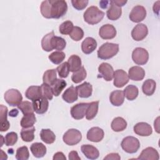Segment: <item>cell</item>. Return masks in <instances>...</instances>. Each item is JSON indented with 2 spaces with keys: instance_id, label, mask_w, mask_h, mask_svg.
<instances>
[{
  "instance_id": "cell-14",
  "label": "cell",
  "mask_w": 160,
  "mask_h": 160,
  "mask_svg": "<svg viewBox=\"0 0 160 160\" xmlns=\"http://www.w3.org/2000/svg\"><path fill=\"white\" fill-rule=\"evenodd\" d=\"M99 35L103 39H111L116 36V29L114 26L106 24L100 28Z\"/></svg>"
},
{
  "instance_id": "cell-10",
  "label": "cell",
  "mask_w": 160,
  "mask_h": 160,
  "mask_svg": "<svg viewBox=\"0 0 160 160\" xmlns=\"http://www.w3.org/2000/svg\"><path fill=\"white\" fill-rule=\"evenodd\" d=\"M148 34V27L142 23L137 24L131 31V36L132 39L136 41H142Z\"/></svg>"
},
{
  "instance_id": "cell-43",
  "label": "cell",
  "mask_w": 160,
  "mask_h": 160,
  "mask_svg": "<svg viewBox=\"0 0 160 160\" xmlns=\"http://www.w3.org/2000/svg\"><path fill=\"white\" fill-rule=\"evenodd\" d=\"M41 91L42 96L46 98L48 100H51L53 98V92L52 91L51 86L48 84L42 83L41 86Z\"/></svg>"
},
{
  "instance_id": "cell-3",
  "label": "cell",
  "mask_w": 160,
  "mask_h": 160,
  "mask_svg": "<svg viewBox=\"0 0 160 160\" xmlns=\"http://www.w3.org/2000/svg\"><path fill=\"white\" fill-rule=\"evenodd\" d=\"M118 51V44L105 42L102 44L98 50V57L101 59H109L116 55Z\"/></svg>"
},
{
  "instance_id": "cell-26",
  "label": "cell",
  "mask_w": 160,
  "mask_h": 160,
  "mask_svg": "<svg viewBox=\"0 0 160 160\" xmlns=\"http://www.w3.org/2000/svg\"><path fill=\"white\" fill-rule=\"evenodd\" d=\"M30 150L33 156L37 158H42L47 151L46 147L41 142H34L32 144Z\"/></svg>"
},
{
  "instance_id": "cell-38",
  "label": "cell",
  "mask_w": 160,
  "mask_h": 160,
  "mask_svg": "<svg viewBox=\"0 0 160 160\" xmlns=\"http://www.w3.org/2000/svg\"><path fill=\"white\" fill-rule=\"evenodd\" d=\"M54 36V31H52L45 35L41 40V46L44 51L50 52L53 50L51 46V39Z\"/></svg>"
},
{
  "instance_id": "cell-20",
  "label": "cell",
  "mask_w": 160,
  "mask_h": 160,
  "mask_svg": "<svg viewBox=\"0 0 160 160\" xmlns=\"http://www.w3.org/2000/svg\"><path fill=\"white\" fill-rule=\"evenodd\" d=\"M145 76V71L140 66H132L128 71V77L133 81H141Z\"/></svg>"
},
{
  "instance_id": "cell-40",
  "label": "cell",
  "mask_w": 160,
  "mask_h": 160,
  "mask_svg": "<svg viewBox=\"0 0 160 160\" xmlns=\"http://www.w3.org/2000/svg\"><path fill=\"white\" fill-rule=\"evenodd\" d=\"M86 71L84 67L81 66L79 69L73 72L71 76V80L76 84L79 83L86 78Z\"/></svg>"
},
{
  "instance_id": "cell-22",
  "label": "cell",
  "mask_w": 160,
  "mask_h": 160,
  "mask_svg": "<svg viewBox=\"0 0 160 160\" xmlns=\"http://www.w3.org/2000/svg\"><path fill=\"white\" fill-rule=\"evenodd\" d=\"M110 7L107 10V17L109 19L115 21L118 19L122 14L121 8L116 6L112 1H110Z\"/></svg>"
},
{
  "instance_id": "cell-11",
  "label": "cell",
  "mask_w": 160,
  "mask_h": 160,
  "mask_svg": "<svg viewBox=\"0 0 160 160\" xmlns=\"http://www.w3.org/2000/svg\"><path fill=\"white\" fill-rule=\"evenodd\" d=\"M114 85L117 88H122L129 82L128 74L122 69H117L114 72Z\"/></svg>"
},
{
  "instance_id": "cell-2",
  "label": "cell",
  "mask_w": 160,
  "mask_h": 160,
  "mask_svg": "<svg viewBox=\"0 0 160 160\" xmlns=\"http://www.w3.org/2000/svg\"><path fill=\"white\" fill-rule=\"evenodd\" d=\"M51 18L59 19L67 12L68 4L64 0H49Z\"/></svg>"
},
{
  "instance_id": "cell-49",
  "label": "cell",
  "mask_w": 160,
  "mask_h": 160,
  "mask_svg": "<svg viewBox=\"0 0 160 160\" xmlns=\"http://www.w3.org/2000/svg\"><path fill=\"white\" fill-rule=\"evenodd\" d=\"M18 141V134L15 132H10L4 137V144L7 146H13Z\"/></svg>"
},
{
  "instance_id": "cell-45",
  "label": "cell",
  "mask_w": 160,
  "mask_h": 160,
  "mask_svg": "<svg viewBox=\"0 0 160 160\" xmlns=\"http://www.w3.org/2000/svg\"><path fill=\"white\" fill-rule=\"evenodd\" d=\"M56 71L59 74V76L62 78H66L68 76L69 73V66L68 62H64L58 66L56 68Z\"/></svg>"
},
{
  "instance_id": "cell-9",
  "label": "cell",
  "mask_w": 160,
  "mask_h": 160,
  "mask_svg": "<svg viewBox=\"0 0 160 160\" xmlns=\"http://www.w3.org/2000/svg\"><path fill=\"white\" fill-rule=\"evenodd\" d=\"M89 103L81 102L74 105L71 108V114L72 117L77 120L82 119L86 116L87 108Z\"/></svg>"
},
{
  "instance_id": "cell-17",
  "label": "cell",
  "mask_w": 160,
  "mask_h": 160,
  "mask_svg": "<svg viewBox=\"0 0 160 160\" xmlns=\"http://www.w3.org/2000/svg\"><path fill=\"white\" fill-rule=\"evenodd\" d=\"M78 96L81 98H88L92 95V86L88 82H84L76 87Z\"/></svg>"
},
{
  "instance_id": "cell-39",
  "label": "cell",
  "mask_w": 160,
  "mask_h": 160,
  "mask_svg": "<svg viewBox=\"0 0 160 160\" xmlns=\"http://www.w3.org/2000/svg\"><path fill=\"white\" fill-rule=\"evenodd\" d=\"M56 71H57L55 69H48V70L44 72V73L43 74V77H42L43 82L51 86L57 79Z\"/></svg>"
},
{
  "instance_id": "cell-30",
  "label": "cell",
  "mask_w": 160,
  "mask_h": 160,
  "mask_svg": "<svg viewBox=\"0 0 160 160\" xmlns=\"http://www.w3.org/2000/svg\"><path fill=\"white\" fill-rule=\"evenodd\" d=\"M41 140L46 144H52L55 141L56 136L49 129H42L40 132Z\"/></svg>"
},
{
  "instance_id": "cell-44",
  "label": "cell",
  "mask_w": 160,
  "mask_h": 160,
  "mask_svg": "<svg viewBox=\"0 0 160 160\" xmlns=\"http://www.w3.org/2000/svg\"><path fill=\"white\" fill-rule=\"evenodd\" d=\"M74 28L73 23L70 21H66L63 22L59 28V32L62 34H69Z\"/></svg>"
},
{
  "instance_id": "cell-35",
  "label": "cell",
  "mask_w": 160,
  "mask_h": 160,
  "mask_svg": "<svg viewBox=\"0 0 160 160\" xmlns=\"http://www.w3.org/2000/svg\"><path fill=\"white\" fill-rule=\"evenodd\" d=\"M99 101H93L89 103L86 112V118L88 120L92 119L97 114L98 111Z\"/></svg>"
},
{
  "instance_id": "cell-24",
  "label": "cell",
  "mask_w": 160,
  "mask_h": 160,
  "mask_svg": "<svg viewBox=\"0 0 160 160\" xmlns=\"http://www.w3.org/2000/svg\"><path fill=\"white\" fill-rule=\"evenodd\" d=\"M62 98L68 103H72L78 100V94L76 88L72 86L68 88L62 94Z\"/></svg>"
},
{
  "instance_id": "cell-42",
  "label": "cell",
  "mask_w": 160,
  "mask_h": 160,
  "mask_svg": "<svg viewBox=\"0 0 160 160\" xmlns=\"http://www.w3.org/2000/svg\"><path fill=\"white\" fill-rule=\"evenodd\" d=\"M18 109H19L21 111V112H22V114L24 115L31 114V113H34V112L32 103L29 101H28L21 102L18 106Z\"/></svg>"
},
{
  "instance_id": "cell-16",
  "label": "cell",
  "mask_w": 160,
  "mask_h": 160,
  "mask_svg": "<svg viewBox=\"0 0 160 160\" xmlns=\"http://www.w3.org/2000/svg\"><path fill=\"white\" fill-rule=\"evenodd\" d=\"M104 131L99 127L91 128L87 132V139L94 142H100L104 138Z\"/></svg>"
},
{
  "instance_id": "cell-12",
  "label": "cell",
  "mask_w": 160,
  "mask_h": 160,
  "mask_svg": "<svg viewBox=\"0 0 160 160\" xmlns=\"http://www.w3.org/2000/svg\"><path fill=\"white\" fill-rule=\"evenodd\" d=\"M99 77L102 78L106 81H111L113 78L114 69L111 65L107 62L101 63L98 67Z\"/></svg>"
},
{
  "instance_id": "cell-34",
  "label": "cell",
  "mask_w": 160,
  "mask_h": 160,
  "mask_svg": "<svg viewBox=\"0 0 160 160\" xmlns=\"http://www.w3.org/2000/svg\"><path fill=\"white\" fill-rule=\"evenodd\" d=\"M35 128L34 126L24 128L21 131V137L22 141L25 142H31L34 139Z\"/></svg>"
},
{
  "instance_id": "cell-29",
  "label": "cell",
  "mask_w": 160,
  "mask_h": 160,
  "mask_svg": "<svg viewBox=\"0 0 160 160\" xmlns=\"http://www.w3.org/2000/svg\"><path fill=\"white\" fill-rule=\"evenodd\" d=\"M111 129L115 132L124 131L127 127V122L121 117L115 118L111 124Z\"/></svg>"
},
{
  "instance_id": "cell-27",
  "label": "cell",
  "mask_w": 160,
  "mask_h": 160,
  "mask_svg": "<svg viewBox=\"0 0 160 160\" xmlns=\"http://www.w3.org/2000/svg\"><path fill=\"white\" fill-rule=\"evenodd\" d=\"M26 97L32 101H34L39 98L41 97V88L39 86H29L26 92H25Z\"/></svg>"
},
{
  "instance_id": "cell-56",
  "label": "cell",
  "mask_w": 160,
  "mask_h": 160,
  "mask_svg": "<svg viewBox=\"0 0 160 160\" xmlns=\"http://www.w3.org/2000/svg\"><path fill=\"white\" fill-rule=\"evenodd\" d=\"M18 114V111L17 109H12V111L11 112H9V114L10 116H12V117H15L17 116V114Z\"/></svg>"
},
{
  "instance_id": "cell-5",
  "label": "cell",
  "mask_w": 160,
  "mask_h": 160,
  "mask_svg": "<svg viewBox=\"0 0 160 160\" xmlns=\"http://www.w3.org/2000/svg\"><path fill=\"white\" fill-rule=\"evenodd\" d=\"M82 139L81 132L76 129H68L63 135V141L69 146H74L78 144Z\"/></svg>"
},
{
  "instance_id": "cell-54",
  "label": "cell",
  "mask_w": 160,
  "mask_h": 160,
  "mask_svg": "<svg viewBox=\"0 0 160 160\" xmlns=\"http://www.w3.org/2000/svg\"><path fill=\"white\" fill-rule=\"evenodd\" d=\"M112 1L113 2L114 4H115L116 6L120 8L121 6H123L127 2V1H124V0H114Z\"/></svg>"
},
{
  "instance_id": "cell-21",
  "label": "cell",
  "mask_w": 160,
  "mask_h": 160,
  "mask_svg": "<svg viewBox=\"0 0 160 160\" xmlns=\"http://www.w3.org/2000/svg\"><path fill=\"white\" fill-rule=\"evenodd\" d=\"M81 149L82 152L88 159H96L99 157V152L98 149L91 144H83L81 146Z\"/></svg>"
},
{
  "instance_id": "cell-31",
  "label": "cell",
  "mask_w": 160,
  "mask_h": 160,
  "mask_svg": "<svg viewBox=\"0 0 160 160\" xmlns=\"http://www.w3.org/2000/svg\"><path fill=\"white\" fill-rule=\"evenodd\" d=\"M71 72H75L79 69L81 67V59L78 55L73 54L71 56L68 61Z\"/></svg>"
},
{
  "instance_id": "cell-52",
  "label": "cell",
  "mask_w": 160,
  "mask_h": 160,
  "mask_svg": "<svg viewBox=\"0 0 160 160\" xmlns=\"http://www.w3.org/2000/svg\"><path fill=\"white\" fill-rule=\"evenodd\" d=\"M69 160H80L81 158L78 156V154L77 151H72L69 153V157H68Z\"/></svg>"
},
{
  "instance_id": "cell-6",
  "label": "cell",
  "mask_w": 160,
  "mask_h": 160,
  "mask_svg": "<svg viewBox=\"0 0 160 160\" xmlns=\"http://www.w3.org/2000/svg\"><path fill=\"white\" fill-rule=\"evenodd\" d=\"M6 102L11 106H18L22 100V96L21 92L16 89H10L8 90L4 96Z\"/></svg>"
},
{
  "instance_id": "cell-55",
  "label": "cell",
  "mask_w": 160,
  "mask_h": 160,
  "mask_svg": "<svg viewBox=\"0 0 160 160\" xmlns=\"http://www.w3.org/2000/svg\"><path fill=\"white\" fill-rule=\"evenodd\" d=\"M109 2V1H101L99 2V4H100V6L104 9V8H106L107 6H108V4Z\"/></svg>"
},
{
  "instance_id": "cell-8",
  "label": "cell",
  "mask_w": 160,
  "mask_h": 160,
  "mask_svg": "<svg viewBox=\"0 0 160 160\" xmlns=\"http://www.w3.org/2000/svg\"><path fill=\"white\" fill-rule=\"evenodd\" d=\"M146 16V10L144 6L141 5L134 6L129 14V19L134 22H140L145 19Z\"/></svg>"
},
{
  "instance_id": "cell-1",
  "label": "cell",
  "mask_w": 160,
  "mask_h": 160,
  "mask_svg": "<svg viewBox=\"0 0 160 160\" xmlns=\"http://www.w3.org/2000/svg\"><path fill=\"white\" fill-rule=\"evenodd\" d=\"M104 16V12L95 6L89 7L83 15L84 21L91 25L99 23L103 19Z\"/></svg>"
},
{
  "instance_id": "cell-33",
  "label": "cell",
  "mask_w": 160,
  "mask_h": 160,
  "mask_svg": "<svg viewBox=\"0 0 160 160\" xmlns=\"http://www.w3.org/2000/svg\"><path fill=\"white\" fill-rule=\"evenodd\" d=\"M124 97L129 101L134 100L138 96V88L134 85H128L123 91Z\"/></svg>"
},
{
  "instance_id": "cell-46",
  "label": "cell",
  "mask_w": 160,
  "mask_h": 160,
  "mask_svg": "<svg viewBox=\"0 0 160 160\" xmlns=\"http://www.w3.org/2000/svg\"><path fill=\"white\" fill-rule=\"evenodd\" d=\"M29 158V153L27 146L18 148L16 153V159L18 160H27Z\"/></svg>"
},
{
  "instance_id": "cell-7",
  "label": "cell",
  "mask_w": 160,
  "mask_h": 160,
  "mask_svg": "<svg viewBox=\"0 0 160 160\" xmlns=\"http://www.w3.org/2000/svg\"><path fill=\"white\" fill-rule=\"evenodd\" d=\"M132 59L136 64L144 65L148 61L149 53L144 48H136L132 52Z\"/></svg>"
},
{
  "instance_id": "cell-51",
  "label": "cell",
  "mask_w": 160,
  "mask_h": 160,
  "mask_svg": "<svg viewBox=\"0 0 160 160\" xmlns=\"http://www.w3.org/2000/svg\"><path fill=\"white\" fill-rule=\"evenodd\" d=\"M120 159H121V157L118 153H113V152L108 154L106 157L104 158V160H105V159L119 160Z\"/></svg>"
},
{
  "instance_id": "cell-48",
  "label": "cell",
  "mask_w": 160,
  "mask_h": 160,
  "mask_svg": "<svg viewBox=\"0 0 160 160\" xmlns=\"http://www.w3.org/2000/svg\"><path fill=\"white\" fill-rule=\"evenodd\" d=\"M40 10L42 16L47 19H51L50 16V2L49 0H45L42 2Z\"/></svg>"
},
{
  "instance_id": "cell-28",
  "label": "cell",
  "mask_w": 160,
  "mask_h": 160,
  "mask_svg": "<svg viewBox=\"0 0 160 160\" xmlns=\"http://www.w3.org/2000/svg\"><path fill=\"white\" fill-rule=\"evenodd\" d=\"M156 87V83L152 79H146L142 84V90L143 93L146 96H151L154 94Z\"/></svg>"
},
{
  "instance_id": "cell-36",
  "label": "cell",
  "mask_w": 160,
  "mask_h": 160,
  "mask_svg": "<svg viewBox=\"0 0 160 160\" xmlns=\"http://www.w3.org/2000/svg\"><path fill=\"white\" fill-rule=\"evenodd\" d=\"M66 46V42L65 39L61 37L54 36L51 39V46L53 49L61 51Z\"/></svg>"
},
{
  "instance_id": "cell-37",
  "label": "cell",
  "mask_w": 160,
  "mask_h": 160,
  "mask_svg": "<svg viewBox=\"0 0 160 160\" xmlns=\"http://www.w3.org/2000/svg\"><path fill=\"white\" fill-rule=\"evenodd\" d=\"M36 121V119L34 114L31 113V114L24 115V116L21 118L20 124L22 128H28L33 126Z\"/></svg>"
},
{
  "instance_id": "cell-32",
  "label": "cell",
  "mask_w": 160,
  "mask_h": 160,
  "mask_svg": "<svg viewBox=\"0 0 160 160\" xmlns=\"http://www.w3.org/2000/svg\"><path fill=\"white\" fill-rule=\"evenodd\" d=\"M66 82L61 79H56L51 85L54 96H58L66 86Z\"/></svg>"
},
{
  "instance_id": "cell-50",
  "label": "cell",
  "mask_w": 160,
  "mask_h": 160,
  "mask_svg": "<svg viewBox=\"0 0 160 160\" xmlns=\"http://www.w3.org/2000/svg\"><path fill=\"white\" fill-rule=\"evenodd\" d=\"M89 1L88 0H72V6L77 10H82L88 5Z\"/></svg>"
},
{
  "instance_id": "cell-47",
  "label": "cell",
  "mask_w": 160,
  "mask_h": 160,
  "mask_svg": "<svg viewBox=\"0 0 160 160\" xmlns=\"http://www.w3.org/2000/svg\"><path fill=\"white\" fill-rule=\"evenodd\" d=\"M69 36L72 40L75 41H79L83 38L84 31L80 27L74 26L72 31L69 34Z\"/></svg>"
},
{
  "instance_id": "cell-23",
  "label": "cell",
  "mask_w": 160,
  "mask_h": 160,
  "mask_svg": "<svg viewBox=\"0 0 160 160\" xmlns=\"http://www.w3.org/2000/svg\"><path fill=\"white\" fill-rule=\"evenodd\" d=\"M0 120H1V127H0V131L1 132L6 131L9 129L10 127V123L7 119L8 116V108L6 106H3L1 104L0 106Z\"/></svg>"
},
{
  "instance_id": "cell-18",
  "label": "cell",
  "mask_w": 160,
  "mask_h": 160,
  "mask_svg": "<svg viewBox=\"0 0 160 160\" xmlns=\"http://www.w3.org/2000/svg\"><path fill=\"white\" fill-rule=\"evenodd\" d=\"M97 48L96 41L91 38L88 37L81 43L82 51L86 54H89L92 52Z\"/></svg>"
},
{
  "instance_id": "cell-41",
  "label": "cell",
  "mask_w": 160,
  "mask_h": 160,
  "mask_svg": "<svg viewBox=\"0 0 160 160\" xmlns=\"http://www.w3.org/2000/svg\"><path fill=\"white\" fill-rule=\"evenodd\" d=\"M66 57L65 53L62 51H54L49 55V59L55 64H59L63 61Z\"/></svg>"
},
{
  "instance_id": "cell-4",
  "label": "cell",
  "mask_w": 160,
  "mask_h": 160,
  "mask_svg": "<svg viewBox=\"0 0 160 160\" xmlns=\"http://www.w3.org/2000/svg\"><path fill=\"white\" fill-rule=\"evenodd\" d=\"M121 146L125 152L133 154L136 152L139 149L140 142L138 139L135 137L127 136L122 139Z\"/></svg>"
},
{
  "instance_id": "cell-15",
  "label": "cell",
  "mask_w": 160,
  "mask_h": 160,
  "mask_svg": "<svg viewBox=\"0 0 160 160\" xmlns=\"http://www.w3.org/2000/svg\"><path fill=\"white\" fill-rule=\"evenodd\" d=\"M133 129L134 132L141 136H149L152 132L151 125L145 122H140L136 124Z\"/></svg>"
},
{
  "instance_id": "cell-13",
  "label": "cell",
  "mask_w": 160,
  "mask_h": 160,
  "mask_svg": "<svg viewBox=\"0 0 160 160\" xmlns=\"http://www.w3.org/2000/svg\"><path fill=\"white\" fill-rule=\"evenodd\" d=\"M32 105L34 111L39 114H42L45 113L49 107V102L48 99L41 96L38 99L32 101Z\"/></svg>"
},
{
  "instance_id": "cell-19",
  "label": "cell",
  "mask_w": 160,
  "mask_h": 160,
  "mask_svg": "<svg viewBox=\"0 0 160 160\" xmlns=\"http://www.w3.org/2000/svg\"><path fill=\"white\" fill-rule=\"evenodd\" d=\"M159 158V153L157 150L152 147H148L143 149L141 152L138 159H148V160H158Z\"/></svg>"
},
{
  "instance_id": "cell-53",
  "label": "cell",
  "mask_w": 160,
  "mask_h": 160,
  "mask_svg": "<svg viewBox=\"0 0 160 160\" xmlns=\"http://www.w3.org/2000/svg\"><path fill=\"white\" fill-rule=\"evenodd\" d=\"M52 159H53V160H56V159L66 160V159L64 154L62 152H58L55 153Z\"/></svg>"
},
{
  "instance_id": "cell-25",
  "label": "cell",
  "mask_w": 160,
  "mask_h": 160,
  "mask_svg": "<svg viewBox=\"0 0 160 160\" xmlns=\"http://www.w3.org/2000/svg\"><path fill=\"white\" fill-rule=\"evenodd\" d=\"M111 103L115 106H121L124 101V95L123 91L116 90L112 91L109 96Z\"/></svg>"
}]
</instances>
